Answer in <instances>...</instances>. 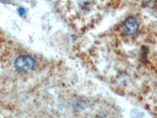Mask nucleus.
<instances>
[{
	"label": "nucleus",
	"mask_w": 157,
	"mask_h": 118,
	"mask_svg": "<svg viewBox=\"0 0 157 118\" xmlns=\"http://www.w3.org/2000/svg\"><path fill=\"white\" fill-rule=\"evenodd\" d=\"M3 42V37H2V35H1V33H0V44H1V42Z\"/></svg>",
	"instance_id": "nucleus-3"
},
{
	"label": "nucleus",
	"mask_w": 157,
	"mask_h": 118,
	"mask_svg": "<svg viewBox=\"0 0 157 118\" xmlns=\"http://www.w3.org/2000/svg\"><path fill=\"white\" fill-rule=\"evenodd\" d=\"M35 65V60L29 55H21L16 58L15 68L19 72H28L32 69Z\"/></svg>",
	"instance_id": "nucleus-1"
},
{
	"label": "nucleus",
	"mask_w": 157,
	"mask_h": 118,
	"mask_svg": "<svg viewBox=\"0 0 157 118\" xmlns=\"http://www.w3.org/2000/svg\"><path fill=\"white\" fill-rule=\"evenodd\" d=\"M139 24L138 20L134 17H129L125 20L122 25V32L124 35H134L138 31Z\"/></svg>",
	"instance_id": "nucleus-2"
}]
</instances>
